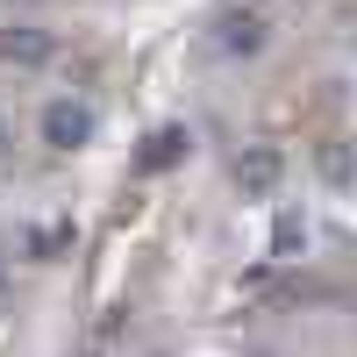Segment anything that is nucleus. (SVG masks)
Returning <instances> with one entry per match:
<instances>
[{
	"label": "nucleus",
	"mask_w": 357,
	"mask_h": 357,
	"mask_svg": "<svg viewBox=\"0 0 357 357\" xmlns=\"http://www.w3.org/2000/svg\"><path fill=\"white\" fill-rule=\"evenodd\" d=\"M43 143H50V151H79V143H93V107L50 100L43 107Z\"/></svg>",
	"instance_id": "f257e3e1"
},
{
	"label": "nucleus",
	"mask_w": 357,
	"mask_h": 357,
	"mask_svg": "<svg viewBox=\"0 0 357 357\" xmlns=\"http://www.w3.org/2000/svg\"><path fill=\"white\" fill-rule=\"evenodd\" d=\"M279 172H286V158L272 151V143H257V151H243V158H236V186H243L250 200H264V193L279 186Z\"/></svg>",
	"instance_id": "f03ea898"
},
{
	"label": "nucleus",
	"mask_w": 357,
	"mask_h": 357,
	"mask_svg": "<svg viewBox=\"0 0 357 357\" xmlns=\"http://www.w3.org/2000/svg\"><path fill=\"white\" fill-rule=\"evenodd\" d=\"M0 57H8V65H50L57 36L50 29H8V36H0Z\"/></svg>",
	"instance_id": "7ed1b4c3"
},
{
	"label": "nucleus",
	"mask_w": 357,
	"mask_h": 357,
	"mask_svg": "<svg viewBox=\"0 0 357 357\" xmlns=\"http://www.w3.org/2000/svg\"><path fill=\"white\" fill-rule=\"evenodd\" d=\"M215 43H222L229 57H250V50H264V22H257V15H229Z\"/></svg>",
	"instance_id": "20e7f679"
},
{
	"label": "nucleus",
	"mask_w": 357,
	"mask_h": 357,
	"mask_svg": "<svg viewBox=\"0 0 357 357\" xmlns=\"http://www.w3.org/2000/svg\"><path fill=\"white\" fill-rule=\"evenodd\" d=\"M178 158H186V129H158L151 143H143V158H136V165H143V172H172Z\"/></svg>",
	"instance_id": "39448f33"
},
{
	"label": "nucleus",
	"mask_w": 357,
	"mask_h": 357,
	"mask_svg": "<svg viewBox=\"0 0 357 357\" xmlns=\"http://www.w3.org/2000/svg\"><path fill=\"white\" fill-rule=\"evenodd\" d=\"M57 250H72V222H57V229H36V236H29V257H36V264H50Z\"/></svg>",
	"instance_id": "423d86ee"
},
{
	"label": "nucleus",
	"mask_w": 357,
	"mask_h": 357,
	"mask_svg": "<svg viewBox=\"0 0 357 357\" xmlns=\"http://www.w3.org/2000/svg\"><path fill=\"white\" fill-rule=\"evenodd\" d=\"M301 243H307V222H301V215H279V229H272V250H279V257H293Z\"/></svg>",
	"instance_id": "0eeeda50"
},
{
	"label": "nucleus",
	"mask_w": 357,
	"mask_h": 357,
	"mask_svg": "<svg viewBox=\"0 0 357 357\" xmlns=\"http://www.w3.org/2000/svg\"><path fill=\"white\" fill-rule=\"evenodd\" d=\"M321 178H329V186H350V151L343 143H321Z\"/></svg>",
	"instance_id": "6e6552de"
},
{
	"label": "nucleus",
	"mask_w": 357,
	"mask_h": 357,
	"mask_svg": "<svg viewBox=\"0 0 357 357\" xmlns=\"http://www.w3.org/2000/svg\"><path fill=\"white\" fill-rule=\"evenodd\" d=\"M0 307H8V279H0Z\"/></svg>",
	"instance_id": "1a4fd4ad"
},
{
	"label": "nucleus",
	"mask_w": 357,
	"mask_h": 357,
	"mask_svg": "<svg viewBox=\"0 0 357 357\" xmlns=\"http://www.w3.org/2000/svg\"><path fill=\"white\" fill-rule=\"evenodd\" d=\"M0 151H8V122H0Z\"/></svg>",
	"instance_id": "9d476101"
}]
</instances>
